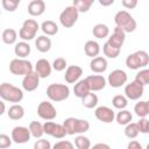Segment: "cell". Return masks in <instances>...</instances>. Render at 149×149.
<instances>
[{"label": "cell", "instance_id": "cell-1", "mask_svg": "<svg viewBox=\"0 0 149 149\" xmlns=\"http://www.w3.org/2000/svg\"><path fill=\"white\" fill-rule=\"evenodd\" d=\"M63 126L68 133V135L81 134L90 129V123L87 120L77 119V118H68L64 120Z\"/></svg>", "mask_w": 149, "mask_h": 149}, {"label": "cell", "instance_id": "cell-2", "mask_svg": "<svg viewBox=\"0 0 149 149\" xmlns=\"http://www.w3.org/2000/svg\"><path fill=\"white\" fill-rule=\"evenodd\" d=\"M0 97L9 102H20L23 99V92L9 83H2L0 85Z\"/></svg>", "mask_w": 149, "mask_h": 149}, {"label": "cell", "instance_id": "cell-3", "mask_svg": "<svg viewBox=\"0 0 149 149\" xmlns=\"http://www.w3.org/2000/svg\"><path fill=\"white\" fill-rule=\"evenodd\" d=\"M114 22L125 33H132L136 29V21L127 10H119L114 16Z\"/></svg>", "mask_w": 149, "mask_h": 149}, {"label": "cell", "instance_id": "cell-4", "mask_svg": "<svg viewBox=\"0 0 149 149\" xmlns=\"http://www.w3.org/2000/svg\"><path fill=\"white\" fill-rule=\"evenodd\" d=\"M149 64V55L144 50H139L134 54H130L126 58V65L130 70H137L144 68Z\"/></svg>", "mask_w": 149, "mask_h": 149}, {"label": "cell", "instance_id": "cell-5", "mask_svg": "<svg viewBox=\"0 0 149 149\" xmlns=\"http://www.w3.org/2000/svg\"><path fill=\"white\" fill-rule=\"evenodd\" d=\"M47 95L52 101H63L69 98L70 88L64 84H50L47 87Z\"/></svg>", "mask_w": 149, "mask_h": 149}, {"label": "cell", "instance_id": "cell-6", "mask_svg": "<svg viewBox=\"0 0 149 149\" xmlns=\"http://www.w3.org/2000/svg\"><path fill=\"white\" fill-rule=\"evenodd\" d=\"M9 71L15 76H27L33 72V65L24 58H15L9 63Z\"/></svg>", "mask_w": 149, "mask_h": 149}, {"label": "cell", "instance_id": "cell-7", "mask_svg": "<svg viewBox=\"0 0 149 149\" xmlns=\"http://www.w3.org/2000/svg\"><path fill=\"white\" fill-rule=\"evenodd\" d=\"M78 15L79 12L78 9L72 5V6H68L59 15V21L61 24L65 28H71L78 20Z\"/></svg>", "mask_w": 149, "mask_h": 149}, {"label": "cell", "instance_id": "cell-8", "mask_svg": "<svg viewBox=\"0 0 149 149\" xmlns=\"http://www.w3.org/2000/svg\"><path fill=\"white\" fill-rule=\"evenodd\" d=\"M38 23L33 20V19H28L23 22L20 31H19V36L23 40V41H30L34 37H36V33L38 30Z\"/></svg>", "mask_w": 149, "mask_h": 149}, {"label": "cell", "instance_id": "cell-9", "mask_svg": "<svg viewBox=\"0 0 149 149\" xmlns=\"http://www.w3.org/2000/svg\"><path fill=\"white\" fill-rule=\"evenodd\" d=\"M43 130H44V134L50 135L55 139H63L65 135H68L63 125L55 123L52 121H47L43 125Z\"/></svg>", "mask_w": 149, "mask_h": 149}, {"label": "cell", "instance_id": "cell-10", "mask_svg": "<svg viewBox=\"0 0 149 149\" xmlns=\"http://www.w3.org/2000/svg\"><path fill=\"white\" fill-rule=\"evenodd\" d=\"M37 114L41 119L50 121V120H54L56 118L57 112H56V108L54 107V105L51 102L42 101V102H40V105L37 107Z\"/></svg>", "mask_w": 149, "mask_h": 149}, {"label": "cell", "instance_id": "cell-11", "mask_svg": "<svg viewBox=\"0 0 149 149\" xmlns=\"http://www.w3.org/2000/svg\"><path fill=\"white\" fill-rule=\"evenodd\" d=\"M143 91H144V86L142 84H140L139 81H136V80L127 84L126 87H125V94L130 100L140 99L143 95Z\"/></svg>", "mask_w": 149, "mask_h": 149}, {"label": "cell", "instance_id": "cell-12", "mask_svg": "<svg viewBox=\"0 0 149 149\" xmlns=\"http://www.w3.org/2000/svg\"><path fill=\"white\" fill-rule=\"evenodd\" d=\"M127 73L121 69H116L108 74V84L112 87H121L127 83Z\"/></svg>", "mask_w": 149, "mask_h": 149}, {"label": "cell", "instance_id": "cell-13", "mask_svg": "<svg viewBox=\"0 0 149 149\" xmlns=\"http://www.w3.org/2000/svg\"><path fill=\"white\" fill-rule=\"evenodd\" d=\"M30 136H31V134H30L29 128L23 127V126H17V127L13 128V130H12V140L19 144L28 142L30 140Z\"/></svg>", "mask_w": 149, "mask_h": 149}, {"label": "cell", "instance_id": "cell-14", "mask_svg": "<svg viewBox=\"0 0 149 149\" xmlns=\"http://www.w3.org/2000/svg\"><path fill=\"white\" fill-rule=\"evenodd\" d=\"M94 115L95 118L101 121V122H105V123H109L114 120L115 118V114H114V111L107 106H100L95 109L94 112Z\"/></svg>", "mask_w": 149, "mask_h": 149}, {"label": "cell", "instance_id": "cell-15", "mask_svg": "<svg viewBox=\"0 0 149 149\" xmlns=\"http://www.w3.org/2000/svg\"><path fill=\"white\" fill-rule=\"evenodd\" d=\"M38 85H40V77L34 71L28 73L27 76H24L22 79V87L28 92L36 90L38 87Z\"/></svg>", "mask_w": 149, "mask_h": 149}, {"label": "cell", "instance_id": "cell-16", "mask_svg": "<svg viewBox=\"0 0 149 149\" xmlns=\"http://www.w3.org/2000/svg\"><path fill=\"white\" fill-rule=\"evenodd\" d=\"M52 66L45 58H41L35 64V72L38 74L40 78H47L51 74Z\"/></svg>", "mask_w": 149, "mask_h": 149}, {"label": "cell", "instance_id": "cell-17", "mask_svg": "<svg viewBox=\"0 0 149 149\" xmlns=\"http://www.w3.org/2000/svg\"><path fill=\"white\" fill-rule=\"evenodd\" d=\"M125 38H126V33H125L121 28L115 27V28H114V31H113V34H112V36L108 38L107 42H108L112 47L118 48V49H121V47H122V44H123V42H125Z\"/></svg>", "mask_w": 149, "mask_h": 149}, {"label": "cell", "instance_id": "cell-18", "mask_svg": "<svg viewBox=\"0 0 149 149\" xmlns=\"http://www.w3.org/2000/svg\"><path fill=\"white\" fill-rule=\"evenodd\" d=\"M86 81L91 91H100L106 86V79L101 74H92L86 77Z\"/></svg>", "mask_w": 149, "mask_h": 149}, {"label": "cell", "instance_id": "cell-19", "mask_svg": "<svg viewBox=\"0 0 149 149\" xmlns=\"http://www.w3.org/2000/svg\"><path fill=\"white\" fill-rule=\"evenodd\" d=\"M81 74H83V69L80 66H78V65H70L66 69V71H65L64 78H65L66 83L72 84V83L78 81V79L80 78Z\"/></svg>", "mask_w": 149, "mask_h": 149}, {"label": "cell", "instance_id": "cell-20", "mask_svg": "<svg viewBox=\"0 0 149 149\" xmlns=\"http://www.w3.org/2000/svg\"><path fill=\"white\" fill-rule=\"evenodd\" d=\"M45 10V2L43 0H31L28 5V13L33 16H40Z\"/></svg>", "mask_w": 149, "mask_h": 149}, {"label": "cell", "instance_id": "cell-21", "mask_svg": "<svg viewBox=\"0 0 149 149\" xmlns=\"http://www.w3.org/2000/svg\"><path fill=\"white\" fill-rule=\"evenodd\" d=\"M90 69L95 72V73H102L107 70V61L106 58L104 57H95V58H92L91 63H90Z\"/></svg>", "mask_w": 149, "mask_h": 149}, {"label": "cell", "instance_id": "cell-22", "mask_svg": "<svg viewBox=\"0 0 149 149\" xmlns=\"http://www.w3.org/2000/svg\"><path fill=\"white\" fill-rule=\"evenodd\" d=\"M73 92H74V95L78 97V98H84L86 94H88L91 92L90 90V86L86 81V79H81V80H78L74 86H73Z\"/></svg>", "mask_w": 149, "mask_h": 149}, {"label": "cell", "instance_id": "cell-23", "mask_svg": "<svg viewBox=\"0 0 149 149\" xmlns=\"http://www.w3.org/2000/svg\"><path fill=\"white\" fill-rule=\"evenodd\" d=\"M84 50H85L86 56L95 58V57H98V55L100 52V45L95 41H87L84 45Z\"/></svg>", "mask_w": 149, "mask_h": 149}, {"label": "cell", "instance_id": "cell-24", "mask_svg": "<svg viewBox=\"0 0 149 149\" xmlns=\"http://www.w3.org/2000/svg\"><path fill=\"white\" fill-rule=\"evenodd\" d=\"M35 47L38 51L41 52H47L50 50L51 48V40L49 37H47L45 35H42V36H38L35 41Z\"/></svg>", "mask_w": 149, "mask_h": 149}, {"label": "cell", "instance_id": "cell-25", "mask_svg": "<svg viewBox=\"0 0 149 149\" xmlns=\"http://www.w3.org/2000/svg\"><path fill=\"white\" fill-rule=\"evenodd\" d=\"M7 114H8V118L12 119V120H20L24 115V108L21 105L15 104V105H13V106L9 107Z\"/></svg>", "mask_w": 149, "mask_h": 149}, {"label": "cell", "instance_id": "cell-26", "mask_svg": "<svg viewBox=\"0 0 149 149\" xmlns=\"http://www.w3.org/2000/svg\"><path fill=\"white\" fill-rule=\"evenodd\" d=\"M14 52L20 58H26L30 54V45L27 42H19L15 44Z\"/></svg>", "mask_w": 149, "mask_h": 149}, {"label": "cell", "instance_id": "cell-27", "mask_svg": "<svg viewBox=\"0 0 149 149\" xmlns=\"http://www.w3.org/2000/svg\"><path fill=\"white\" fill-rule=\"evenodd\" d=\"M41 29L42 31L45 34V35H49V36H52V35H56L58 33V26L51 21V20H47L42 23L41 26Z\"/></svg>", "mask_w": 149, "mask_h": 149}, {"label": "cell", "instance_id": "cell-28", "mask_svg": "<svg viewBox=\"0 0 149 149\" xmlns=\"http://www.w3.org/2000/svg\"><path fill=\"white\" fill-rule=\"evenodd\" d=\"M29 130H30V134L31 136H34L35 139H40L43 134H44V130H43V125L38 121H31L29 123Z\"/></svg>", "mask_w": 149, "mask_h": 149}, {"label": "cell", "instance_id": "cell-29", "mask_svg": "<svg viewBox=\"0 0 149 149\" xmlns=\"http://www.w3.org/2000/svg\"><path fill=\"white\" fill-rule=\"evenodd\" d=\"M1 37H2L3 43H6V44H13V43H15V41H16L17 33H16V30H14V29H12V28H7V29H5V30L2 31Z\"/></svg>", "mask_w": 149, "mask_h": 149}, {"label": "cell", "instance_id": "cell-30", "mask_svg": "<svg viewBox=\"0 0 149 149\" xmlns=\"http://www.w3.org/2000/svg\"><path fill=\"white\" fill-rule=\"evenodd\" d=\"M93 35L97 37V38H105L108 36L109 34V29L106 24H102V23H98L93 27Z\"/></svg>", "mask_w": 149, "mask_h": 149}, {"label": "cell", "instance_id": "cell-31", "mask_svg": "<svg viewBox=\"0 0 149 149\" xmlns=\"http://www.w3.org/2000/svg\"><path fill=\"white\" fill-rule=\"evenodd\" d=\"M132 119H133V115L127 109H121L116 114V121L119 125H128V123H130Z\"/></svg>", "mask_w": 149, "mask_h": 149}, {"label": "cell", "instance_id": "cell-32", "mask_svg": "<svg viewBox=\"0 0 149 149\" xmlns=\"http://www.w3.org/2000/svg\"><path fill=\"white\" fill-rule=\"evenodd\" d=\"M81 104H83V106H85L86 108H93V107H95L97 104H98V97H97V94L90 92L88 94H86V95L81 99Z\"/></svg>", "mask_w": 149, "mask_h": 149}, {"label": "cell", "instance_id": "cell-33", "mask_svg": "<svg viewBox=\"0 0 149 149\" xmlns=\"http://www.w3.org/2000/svg\"><path fill=\"white\" fill-rule=\"evenodd\" d=\"M93 5L92 0H73V6L80 13H86Z\"/></svg>", "mask_w": 149, "mask_h": 149}, {"label": "cell", "instance_id": "cell-34", "mask_svg": "<svg viewBox=\"0 0 149 149\" xmlns=\"http://www.w3.org/2000/svg\"><path fill=\"white\" fill-rule=\"evenodd\" d=\"M120 50L121 49H118V48L112 47L108 42H106L104 44V47H102V51H104L105 56H107L108 58H116L120 55Z\"/></svg>", "mask_w": 149, "mask_h": 149}, {"label": "cell", "instance_id": "cell-35", "mask_svg": "<svg viewBox=\"0 0 149 149\" xmlns=\"http://www.w3.org/2000/svg\"><path fill=\"white\" fill-rule=\"evenodd\" d=\"M74 144L77 147V149H91V141L88 140V137L84 136V135H79L74 139Z\"/></svg>", "mask_w": 149, "mask_h": 149}, {"label": "cell", "instance_id": "cell-36", "mask_svg": "<svg viewBox=\"0 0 149 149\" xmlns=\"http://www.w3.org/2000/svg\"><path fill=\"white\" fill-rule=\"evenodd\" d=\"M134 112L136 113L137 116H140L141 119L142 118H146L148 115V106H147V101H139L135 107H134Z\"/></svg>", "mask_w": 149, "mask_h": 149}, {"label": "cell", "instance_id": "cell-37", "mask_svg": "<svg viewBox=\"0 0 149 149\" xmlns=\"http://www.w3.org/2000/svg\"><path fill=\"white\" fill-rule=\"evenodd\" d=\"M112 104H113V106H114L115 108H118V109H123V108L128 105V100H127V98H126L125 95L118 94V95L113 97Z\"/></svg>", "mask_w": 149, "mask_h": 149}, {"label": "cell", "instance_id": "cell-38", "mask_svg": "<svg viewBox=\"0 0 149 149\" xmlns=\"http://www.w3.org/2000/svg\"><path fill=\"white\" fill-rule=\"evenodd\" d=\"M140 130H139V127H137V123H128L125 128V134L128 139H135L137 135H139Z\"/></svg>", "mask_w": 149, "mask_h": 149}, {"label": "cell", "instance_id": "cell-39", "mask_svg": "<svg viewBox=\"0 0 149 149\" xmlns=\"http://www.w3.org/2000/svg\"><path fill=\"white\" fill-rule=\"evenodd\" d=\"M135 80L142 84L143 86L148 85L149 84V69H143L140 72H137L135 76Z\"/></svg>", "mask_w": 149, "mask_h": 149}, {"label": "cell", "instance_id": "cell-40", "mask_svg": "<svg viewBox=\"0 0 149 149\" xmlns=\"http://www.w3.org/2000/svg\"><path fill=\"white\" fill-rule=\"evenodd\" d=\"M2 7L3 9L8 10V12H14L17 6L20 5V0H2Z\"/></svg>", "mask_w": 149, "mask_h": 149}, {"label": "cell", "instance_id": "cell-41", "mask_svg": "<svg viewBox=\"0 0 149 149\" xmlns=\"http://www.w3.org/2000/svg\"><path fill=\"white\" fill-rule=\"evenodd\" d=\"M66 68V59L63 57H58L52 63V69L56 71H63Z\"/></svg>", "mask_w": 149, "mask_h": 149}, {"label": "cell", "instance_id": "cell-42", "mask_svg": "<svg viewBox=\"0 0 149 149\" xmlns=\"http://www.w3.org/2000/svg\"><path fill=\"white\" fill-rule=\"evenodd\" d=\"M34 149H52V148L48 140L40 139L34 143Z\"/></svg>", "mask_w": 149, "mask_h": 149}, {"label": "cell", "instance_id": "cell-43", "mask_svg": "<svg viewBox=\"0 0 149 149\" xmlns=\"http://www.w3.org/2000/svg\"><path fill=\"white\" fill-rule=\"evenodd\" d=\"M52 149H74L73 148V144L70 142V141H65V140H62V141H58L54 144Z\"/></svg>", "mask_w": 149, "mask_h": 149}, {"label": "cell", "instance_id": "cell-44", "mask_svg": "<svg viewBox=\"0 0 149 149\" xmlns=\"http://www.w3.org/2000/svg\"><path fill=\"white\" fill-rule=\"evenodd\" d=\"M137 127L140 133H144V134L149 133V120H147L146 118L140 119V121L137 122Z\"/></svg>", "mask_w": 149, "mask_h": 149}, {"label": "cell", "instance_id": "cell-45", "mask_svg": "<svg viewBox=\"0 0 149 149\" xmlns=\"http://www.w3.org/2000/svg\"><path fill=\"white\" fill-rule=\"evenodd\" d=\"M10 144H12V139H9V136L6 134H0V148L6 149L10 147Z\"/></svg>", "mask_w": 149, "mask_h": 149}, {"label": "cell", "instance_id": "cell-46", "mask_svg": "<svg viewBox=\"0 0 149 149\" xmlns=\"http://www.w3.org/2000/svg\"><path fill=\"white\" fill-rule=\"evenodd\" d=\"M122 6L127 9H133L137 6V0H122L121 1Z\"/></svg>", "mask_w": 149, "mask_h": 149}, {"label": "cell", "instance_id": "cell-47", "mask_svg": "<svg viewBox=\"0 0 149 149\" xmlns=\"http://www.w3.org/2000/svg\"><path fill=\"white\" fill-rule=\"evenodd\" d=\"M127 149H142V146L137 142V141H130L128 143Z\"/></svg>", "mask_w": 149, "mask_h": 149}, {"label": "cell", "instance_id": "cell-48", "mask_svg": "<svg viewBox=\"0 0 149 149\" xmlns=\"http://www.w3.org/2000/svg\"><path fill=\"white\" fill-rule=\"evenodd\" d=\"M91 149H111V147L108 144H106V143H97Z\"/></svg>", "mask_w": 149, "mask_h": 149}, {"label": "cell", "instance_id": "cell-49", "mask_svg": "<svg viewBox=\"0 0 149 149\" xmlns=\"http://www.w3.org/2000/svg\"><path fill=\"white\" fill-rule=\"evenodd\" d=\"M113 2H114V0H108V1L100 0V1H99V3H100L101 6H109V5H113Z\"/></svg>", "mask_w": 149, "mask_h": 149}, {"label": "cell", "instance_id": "cell-50", "mask_svg": "<svg viewBox=\"0 0 149 149\" xmlns=\"http://www.w3.org/2000/svg\"><path fill=\"white\" fill-rule=\"evenodd\" d=\"M3 112H5V102H1V112H0V114H3Z\"/></svg>", "mask_w": 149, "mask_h": 149}, {"label": "cell", "instance_id": "cell-51", "mask_svg": "<svg viewBox=\"0 0 149 149\" xmlns=\"http://www.w3.org/2000/svg\"><path fill=\"white\" fill-rule=\"evenodd\" d=\"M147 106H148V114H149V100L147 101Z\"/></svg>", "mask_w": 149, "mask_h": 149}, {"label": "cell", "instance_id": "cell-52", "mask_svg": "<svg viewBox=\"0 0 149 149\" xmlns=\"http://www.w3.org/2000/svg\"><path fill=\"white\" fill-rule=\"evenodd\" d=\"M146 149H149V143L147 144V148H146Z\"/></svg>", "mask_w": 149, "mask_h": 149}]
</instances>
